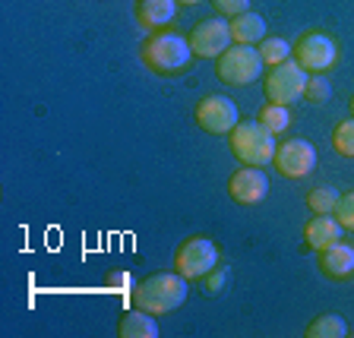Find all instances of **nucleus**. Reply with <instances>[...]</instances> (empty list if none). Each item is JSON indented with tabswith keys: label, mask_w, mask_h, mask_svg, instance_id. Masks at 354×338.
<instances>
[{
	"label": "nucleus",
	"mask_w": 354,
	"mask_h": 338,
	"mask_svg": "<svg viewBox=\"0 0 354 338\" xmlns=\"http://www.w3.org/2000/svg\"><path fill=\"white\" fill-rule=\"evenodd\" d=\"M142 64L152 70L155 76H177L184 73L193 60V48L184 35H177L171 29H158L142 41Z\"/></svg>",
	"instance_id": "nucleus-1"
},
{
	"label": "nucleus",
	"mask_w": 354,
	"mask_h": 338,
	"mask_svg": "<svg viewBox=\"0 0 354 338\" xmlns=\"http://www.w3.org/2000/svg\"><path fill=\"white\" fill-rule=\"evenodd\" d=\"M187 301V279L180 272H158L142 279L140 285L133 288V307L146 310L152 317H165L174 313L180 303Z\"/></svg>",
	"instance_id": "nucleus-2"
},
{
	"label": "nucleus",
	"mask_w": 354,
	"mask_h": 338,
	"mask_svg": "<svg viewBox=\"0 0 354 338\" xmlns=\"http://www.w3.org/2000/svg\"><path fill=\"white\" fill-rule=\"evenodd\" d=\"M231 140V155H234L241 165H250V168H266L272 165L275 158V133L269 126H263L259 120H241L234 130L228 133Z\"/></svg>",
	"instance_id": "nucleus-3"
},
{
	"label": "nucleus",
	"mask_w": 354,
	"mask_h": 338,
	"mask_svg": "<svg viewBox=\"0 0 354 338\" xmlns=\"http://www.w3.org/2000/svg\"><path fill=\"white\" fill-rule=\"evenodd\" d=\"M263 57L253 44H231L228 51L215 57V73L225 86H250L263 76Z\"/></svg>",
	"instance_id": "nucleus-4"
},
{
	"label": "nucleus",
	"mask_w": 354,
	"mask_h": 338,
	"mask_svg": "<svg viewBox=\"0 0 354 338\" xmlns=\"http://www.w3.org/2000/svg\"><path fill=\"white\" fill-rule=\"evenodd\" d=\"M307 70L297 64L295 57L281 60L275 64L263 79V92H266V102L272 104H291L297 98H304V88H307Z\"/></svg>",
	"instance_id": "nucleus-5"
},
{
	"label": "nucleus",
	"mask_w": 354,
	"mask_h": 338,
	"mask_svg": "<svg viewBox=\"0 0 354 338\" xmlns=\"http://www.w3.org/2000/svg\"><path fill=\"white\" fill-rule=\"evenodd\" d=\"M291 57L307 70V73H326L332 64L339 60V44L326 32H304L295 44H291Z\"/></svg>",
	"instance_id": "nucleus-6"
},
{
	"label": "nucleus",
	"mask_w": 354,
	"mask_h": 338,
	"mask_svg": "<svg viewBox=\"0 0 354 338\" xmlns=\"http://www.w3.org/2000/svg\"><path fill=\"white\" fill-rule=\"evenodd\" d=\"M215 265H218V247H215L209 237H190V241H184L174 253V269L184 275L187 281L206 279Z\"/></svg>",
	"instance_id": "nucleus-7"
},
{
	"label": "nucleus",
	"mask_w": 354,
	"mask_h": 338,
	"mask_svg": "<svg viewBox=\"0 0 354 338\" xmlns=\"http://www.w3.org/2000/svg\"><path fill=\"white\" fill-rule=\"evenodd\" d=\"M193 48V57H221L231 48V22L215 16V19H199L193 32L187 35Z\"/></svg>",
	"instance_id": "nucleus-8"
},
{
	"label": "nucleus",
	"mask_w": 354,
	"mask_h": 338,
	"mask_svg": "<svg viewBox=\"0 0 354 338\" xmlns=\"http://www.w3.org/2000/svg\"><path fill=\"white\" fill-rule=\"evenodd\" d=\"M196 124L212 136H228L241 124V111L225 95H206L196 104Z\"/></svg>",
	"instance_id": "nucleus-9"
},
{
	"label": "nucleus",
	"mask_w": 354,
	"mask_h": 338,
	"mask_svg": "<svg viewBox=\"0 0 354 338\" xmlns=\"http://www.w3.org/2000/svg\"><path fill=\"white\" fill-rule=\"evenodd\" d=\"M272 165L288 180H304L310 171L317 168V149L310 146L307 140H288L275 149Z\"/></svg>",
	"instance_id": "nucleus-10"
},
{
	"label": "nucleus",
	"mask_w": 354,
	"mask_h": 338,
	"mask_svg": "<svg viewBox=\"0 0 354 338\" xmlns=\"http://www.w3.org/2000/svg\"><path fill=\"white\" fill-rule=\"evenodd\" d=\"M266 193H269V177L263 174V168L243 165L241 171H234L228 177V196L237 206H257V203L266 199Z\"/></svg>",
	"instance_id": "nucleus-11"
},
{
	"label": "nucleus",
	"mask_w": 354,
	"mask_h": 338,
	"mask_svg": "<svg viewBox=\"0 0 354 338\" xmlns=\"http://www.w3.org/2000/svg\"><path fill=\"white\" fill-rule=\"evenodd\" d=\"M342 225L335 215H317V218H310L307 225H304V243H307L310 250H326V247H332L335 241H342Z\"/></svg>",
	"instance_id": "nucleus-12"
},
{
	"label": "nucleus",
	"mask_w": 354,
	"mask_h": 338,
	"mask_svg": "<svg viewBox=\"0 0 354 338\" xmlns=\"http://www.w3.org/2000/svg\"><path fill=\"white\" fill-rule=\"evenodd\" d=\"M177 7H180L177 0H136L133 13H136V22H140L142 29L158 32V29H165V26L174 19Z\"/></svg>",
	"instance_id": "nucleus-13"
},
{
	"label": "nucleus",
	"mask_w": 354,
	"mask_h": 338,
	"mask_svg": "<svg viewBox=\"0 0 354 338\" xmlns=\"http://www.w3.org/2000/svg\"><path fill=\"white\" fill-rule=\"evenodd\" d=\"M319 272L329 275V279H335V281L348 279V275L354 272V247L335 241L332 247L319 250Z\"/></svg>",
	"instance_id": "nucleus-14"
},
{
	"label": "nucleus",
	"mask_w": 354,
	"mask_h": 338,
	"mask_svg": "<svg viewBox=\"0 0 354 338\" xmlns=\"http://www.w3.org/2000/svg\"><path fill=\"white\" fill-rule=\"evenodd\" d=\"M118 335L120 338H158V323H155L152 313L133 307L127 310L118 323Z\"/></svg>",
	"instance_id": "nucleus-15"
},
{
	"label": "nucleus",
	"mask_w": 354,
	"mask_h": 338,
	"mask_svg": "<svg viewBox=\"0 0 354 338\" xmlns=\"http://www.w3.org/2000/svg\"><path fill=\"white\" fill-rule=\"evenodd\" d=\"M231 22V38H234V44H257L266 38V19L259 13H253V10H247V13L234 16Z\"/></svg>",
	"instance_id": "nucleus-16"
},
{
	"label": "nucleus",
	"mask_w": 354,
	"mask_h": 338,
	"mask_svg": "<svg viewBox=\"0 0 354 338\" xmlns=\"http://www.w3.org/2000/svg\"><path fill=\"white\" fill-rule=\"evenodd\" d=\"M304 335L307 338H345L348 335V323L339 317V313H323V317H317L313 323L307 326Z\"/></svg>",
	"instance_id": "nucleus-17"
},
{
	"label": "nucleus",
	"mask_w": 354,
	"mask_h": 338,
	"mask_svg": "<svg viewBox=\"0 0 354 338\" xmlns=\"http://www.w3.org/2000/svg\"><path fill=\"white\" fill-rule=\"evenodd\" d=\"M259 124L263 126H269V130L275 133V136H279L281 130H288V126H291V111H288V104H263V108H259Z\"/></svg>",
	"instance_id": "nucleus-18"
},
{
	"label": "nucleus",
	"mask_w": 354,
	"mask_h": 338,
	"mask_svg": "<svg viewBox=\"0 0 354 338\" xmlns=\"http://www.w3.org/2000/svg\"><path fill=\"white\" fill-rule=\"evenodd\" d=\"M342 193H335L332 187H313L307 193V206L317 215H335V203H339Z\"/></svg>",
	"instance_id": "nucleus-19"
},
{
	"label": "nucleus",
	"mask_w": 354,
	"mask_h": 338,
	"mask_svg": "<svg viewBox=\"0 0 354 338\" xmlns=\"http://www.w3.org/2000/svg\"><path fill=\"white\" fill-rule=\"evenodd\" d=\"M257 51H259V57H263V64L275 66V64L291 57V44H288L285 38H263Z\"/></svg>",
	"instance_id": "nucleus-20"
},
{
	"label": "nucleus",
	"mask_w": 354,
	"mask_h": 338,
	"mask_svg": "<svg viewBox=\"0 0 354 338\" xmlns=\"http://www.w3.org/2000/svg\"><path fill=\"white\" fill-rule=\"evenodd\" d=\"M332 146H335V152H339L342 158H354V118L342 120V124L335 126V133H332Z\"/></svg>",
	"instance_id": "nucleus-21"
},
{
	"label": "nucleus",
	"mask_w": 354,
	"mask_h": 338,
	"mask_svg": "<svg viewBox=\"0 0 354 338\" xmlns=\"http://www.w3.org/2000/svg\"><path fill=\"white\" fill-rule=\"evenodd\" d=\"M329 95H332L329 79H326L323 73H310L307 88H304V98H307L310 104H323V102H329Z\"/></svg>",
	"instance_id": "nucleus-22"
},
{
	"label": "nucleus",
	"mask_w": 354,
	"mask_h": 338,
	"mask_svg": "<svg viewBox=\"0 0 354 338\" xmlns=\"http://www.w3.org/2000/svg\"><path fill=\"white\" fill-rule=\"evenodd\" d=\"M335 218H339V225L345 231H354V190L339 196V203H335Z\"/></svg>",
	"instance_id": "nucleus-23"
},
{
	"label": "nucleus",
	"mask_w": 354,
	"mask_h": 338,
	"mask_svg": "<svg viewBox=\"0 0 354 338\" xmlns=\"http://www.w3.org/2000/svg\"><path fill=\"white\" fill-rule=\"evenodd\" d=\"M212 7L218 16H225V19H234V16L247 13L250 10V0H212Z\"/></svg>",
	"instance_id": "nucleus-24"
},
{
	"label": "nucleus",
	"mask_w": 354,
	"mask_h": 338,
	"mask_svg": "<svg viewBox=\"0 0 354 338\" xmlns=\"http://www.w3.org/2000/svg\"><path fill=\"white\" fill-rule=\"evenodd\" d=\"M225 279H228V275L221 272V269H212V272L203 279V285H206V291H218V288L225 285Z\"/></svg>",
	"instance_id": "nucleus-25"
},
{
	"label": "nucleus",
	"mask_w": 354,
	"mask_h": 338,
	"mask_svg": "<svg viewBox=\"0 0 354 338\" xmlns=\"http://www.w3.org/2000/svg\"><path fill=\"white\" fill-rule=\"evenodd\" d=\"M180 7H199V3H206V0H177Z\"/></svg>",
	"instance_id": "nucleus-26"
},
{
	"label": "nucleus",
	"mask_w": 354,
	"mask_h": 338,
	"mask_svg": "<svg viewBox=\"0 0 354 338\" xmlns=\"http://www.w3.org/2000/svg\"><path fill=\"white\" fill-rule=\"evenodd\" d=\"M348 108H351V118H354V98H351V102H348Z\"/></svg>",
	"instance_id": "nucleus-27"
}]
</instances>
